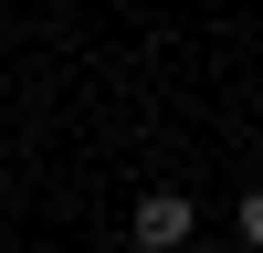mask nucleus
Segmentation results:
<instances>
[{"label": "nucleus", "instance_id": "obj_1", "mask_svg": "<svg viewBox=\"0 0 263 253\" xmlns=\"http://www.w3.org/2000/svg\"><path fill=\"white\" fill-rule=\"evenodd\" d=\"M190 232H200V201L190 190H147L137 201V253H179Z\"/></svg>", "mask_w": 263, "mask_h": 253}, {"label": "nucleus", "instance_id": "obj_2", "mask_svg": "<svg viewBox=\"0 0 263 253\" xmlns=\"http://www.w3.org/2000/svg\"><path fill=\"white\" fill-rule=\"evenodd\" d=\"M232 222H242V243H263V190H242V201H232Z\"/></svg>", "mask_w": 263, "mask_h": 253}]
</instances>
